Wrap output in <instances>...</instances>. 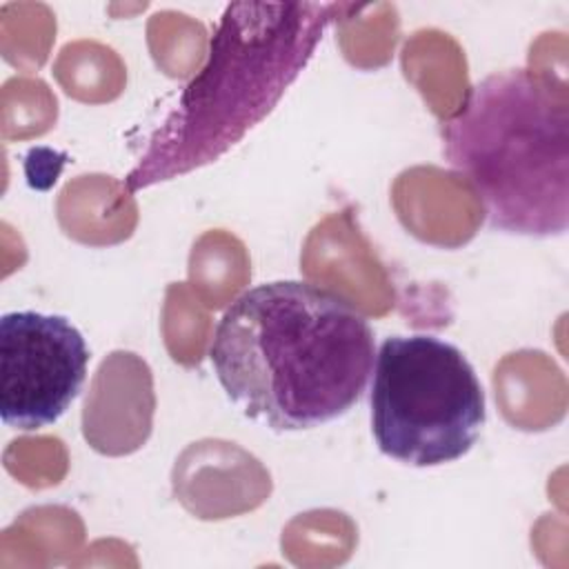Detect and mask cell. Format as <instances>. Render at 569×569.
I'll use <instances>...</instances> for the list:
<instances>
[{
    "mask_svg": "<svg viewBox=\"0 0 569 569\" xmlns=\"http://www.w3.org/2000/svg\"><path fill=\"white\" fill-rule=\"evenodd\" d=\"M209 358L227 398L276 431L345 416L369 385L376 340L369 320L338 291L271 280L220 316Z\"/></svg>",
    "mask_w": 569,
    "mask_h": 569,
    "instance_id": "6da1fadb",
    "label": "cell"
},
{
    "mask_svg": "<svg viewBox=\"0 0 569 569\" xmlns=\"http://www.w3.org/2000/svg\"><path fill=\"white\" fill-rule=\"evenodd\" d=\"M358 11L338 2H231L202 69L147 140L127 191L204 167L267 118L311 60L327 27Z\"/></svg>",
    "mask_w": 569,
    "mask_h": 569,
    "instance_id": "7a4b0ae2",
    "label": "cell"
},
{
    "mask_svg": "<svg viewBox=\"0 0 569 569\" xmlns=\"http://www.w3.org/2000/svg\"><path fill=\"white\" fill-rule=\"evenodd\" d=\"M371 378V433L387 458L438 467L476 445L485 389L456 345L429 333L391 336L376 351Z\"/></svg>",
    "mask_w": 569,
    "mask_h": 569,
    "instance_id": "277c9868",
    "label": "cell"
},
{
    "mask_svg": "<svg viewBox=\"0 0 569 569\" xmlns=\"http://www.w3.org/2000/svg\"><path fill=\"white\" fill-rule=\"evenodd\" d=\"M87 367V340L64 316L40 311L2 313V422L20 431L53 425L80 393Z\"/></svg>",
    "mask_w": 569,
    "mask_h": 569,
    "instance_id": "5b68a950",
    "label": "cell"
},
{
    "mask_svg": "<svg viewBox=\"0 0 569 569\" xmlns=\"http://www.w3.org/2000/svg\"><path fill=\"white\" fill-rule=\"evenodd\" d=\"M440 138L491 229L527 238L567 231L569 104L549 78L527 67L485 76L442 120Z\"/></svg>",
    "mask_w": 569,
    "mask_h": 569,
    "instance_id": "3957f363",
    "label": "cell"
}]
</instances>
